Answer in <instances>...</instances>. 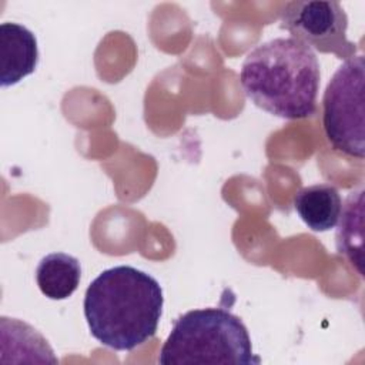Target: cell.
Instances as JSON below:
<instances>
[{
    "label": "cell",
    "instance_id": "obj_1",
    "mask_svg": "<svg viewBox=\"0 0 365 365\" xmlns=\"http://www.w3.org/2000/svg\"><path fill=\"white\" fill-rule=\"evenodd\" d=\"M163 307L160 282L131 265L104 269L87 287L83 302L91 335L115 351H133L151 339Z\"/></svg>",
    "mask_w": 365,
    "mask_h": 365
},
{
    "label": "cell",
    "instance_id": "obj_2",
    "mask_svg": "<svg viewBox=\"0 0 365 365\" xmlns=\"http://www.w3.org/2000/svg\"><path fill=\"white\" fill-rule=\"evenodd\" d=\"M319 78L315 53L292 37L258 44L245 56L240 73L245 96L261 110L287 120L315 113Z\"/></svg>",
    "mask_w": 365,
    "mask_h": 365
},
{
    "label": "cell",
    "instance_id": "obj_3",
    "mask_svg": "<svg viewBox=\"0 0 365 365\" xmlns=\"http://www.w3.org/2000/svg\"><path fill=\"white\" fill-rule=\"evenodd\" d=\"M259 362L244 322L228 309L212 307L182 314L158 354L161 365Z\"/></svg>",
    "mask_w": 365,
    "mask_h": 365
},
{
    "label": "cell",
    "instance_id": "obj_4",
    "mask_svg": "<svg viewBox=\"0 0 365 365\" xmlns=\"http://www.w3.org/2000/svg\"><path fill=\"white\" fill-rule=\"evenodd\" d=\"M364 80V56H352L334 73L322 98L327 140L336 151L358 160L365 153Z\"/></svg>",
    "mask_w": 365,
    "mask_h": 365
},
{
    "label": "cell",
    "instance_id": "obj_5",
    "mask_svg": "<svg viewBox=\"0 0 365 365\" xmlns=\"http://www.w3.org/2000/svg\"><path fill=\"white\" fill-rule=\"evenodd\" d=\"M279 26L311 50L334 54L341 60L356 53V44L346 38L348 16L338 1H288L279 13Z\"/></svg>",
    "mask_w": 365,
    "mask_h": 365
},
{
    "label": "cell",
    "instance_id": "obj_6",
    "mask_svg": "<svg viewBox=\"0 0 365 365\" xmlns=\"http://www.w3.org/2000/svg\"><path fill=\"white\" fill-rule=\"evenodd\" d=\"M38 63L37 38L27 27L0 24V84L10 87L34 73Z\"/></svg>",
    "mask_w": 365,
    "mask_h": 365
},
{
    "label": "cell",
    "instance_id": "obj_7",
    "mask_svg": "<svg viewBox=\"0 0 365 365\" xmlns=\"http://www.w3.org/2000/svg\"><path fill=\"white\" fill-rule=\"evenodd\" d=\"M294 208L299 218L315 232H325L336 227L342 200L331 184H314L302 187L294 197Z\"/></svg>",
    "mask_w": 365,
    "mask_h": 365
},
{
    "label": "cell",
    "instance_id": "obj_8",
    "mask_svg": "<svg viewBox=\"0 0 365 365\" xmlns=\"http://www.w3.org/2000/svg\"><path fill=\"white\" fill-rule=\"evenodd\" d=\"M81 279L80 261L66 252L43 257L36 268V281L43 295L60 301L71 297Z\"/></svg>",
    "mask_w": 365,
    "mask_h": 365
},
{
    "label": "cell",
    "instance_id": "obj_9",
    "mask_svg": "<svg viewBox=\"0 0 365 365\" xmlns=\"http://www.w3.org/2000/svg\"><path fill=\"white\" fill-rule=\"evenodd\" d=\"M364 191L351 192L342 205L336 231V250L362 275V215Z\"/></svg>",
    "mask_w": 365,
    "mask_h": 365
}]
</instances>
